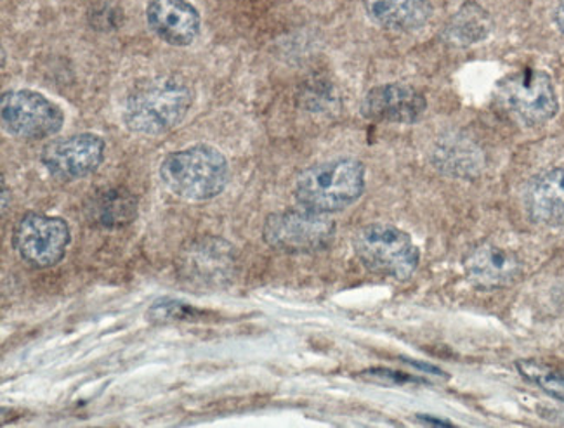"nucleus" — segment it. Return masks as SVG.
<instances>
[{
	"instance_id": "f257e3e1",
	"label": "nucleus",
	"mask_w": 564,
	"mask_h": 428,
	"mask_svg": "<svg viewBox=\"0 0 564 428\" xmlns=\"http://www.w3.org/2000/svg\"><path fill=\"white\" fill-rule=\"evenodd\" d=\"M160 180L165 188L186 201H209L228 188L226 156L209 144H193L172 152L160 164Z\"/></svg>"
},
{
	"instance_id": "f03ea898",
	"label": "nucleus",
	"mask_w": 564,
	"mask_h": 428,
	"mask_svg": "<svg viewBox=\"0 0 564 428\" xmlns=\"http://www.w3.org/2000/svg\"><path fill=\"white\" fill-rule=\"evenodd\" d=\"M365 191V165L360 160L337 158L311 165L295 180L299 207L311 212H343L360 200Z\"/></svg>"
},
{
	"instance_id": "7ed1b4c3",
	"label": "nucleus",
	"mask_w": 564,
	"mask_h": 428,
	"mask_svg": "<svg viewBox=\"0 0 564 428\" xmlns=\"http://www.w3.org/2000/svg\"><path fill=\"white\" fill-rule=\"evenodd\" d=\"M193 105V90L180 78L162 77L135 87L123 105L122 119L129 131L162 135L180 125Z\"/></svg>"
},
{
	"instance_id": "20e7f679",
	"label": "nucleus",
	"mask_w": 564,
	"mask_h": 428,
	"mask_svg": "<svg viewBox=\"0 0 564 428\" xmlns=\"http://www.w3.org/2000/svg\"><path fill=\"white\" fill-rule=\"evenodd\" d=\"M352 249L368 271L394 279H409L421 262L412 238L391 224L365 226L352 238Z\"/></svg>"
},
{
	"instance_id": "39448f33",
	"label": "nucleus",
	"mask_w": 564,
	"mask_h": 428,
	"mask_svg": "<svg viewBox=\"0 0 564 428\" xmlns=\"http://www.w3.org/2000/svg\"><path fill=\"white\" fill-rule=\"evenodd\" d=\"M495 99L503 113L524 127L544 125L560 110L556 87L542 69H523L503 78Z\"/></svg>"
},
{
	"instance_id": "423d86ee",
	"label": "nucleus",
	"mask_w": 564,
	"mask_h": 428,
	"mask_svg": "<svg viewBox=\"0 0 564 428\" xmlns=\"http://www.w3.org/2000/svg\"><path fill=\"white\" fill-rule=\"evenodd\" d=\"M336 224L324 213L285 210L271 213L262 226V240L283 253H315L330 246Z\"/></svg>"
},
{
	"instance_id": "0eeeda50",
	"label": "nucleus",
	"mask_w": 564,
	"mask_h": 428,
	"mask_svg": "<svg viewBox=\"0 0 564 428\" xmlns=\"http://www.w3.org/2000/svg\"><path fill=\"white\" fill-rule=\"evenodd\" d=\"M70 241L68 222L47 213H25L13 229V246L18 257L33 270H50L59 264Z\"/></svg>"
},
{
	"instance_id": "6e6552de",
	"label": "nucleus",
	"mask_w": 564,
	"mask_h": 428,
	"mask_svg": "<svg viewBox=\"0 0 564 428\" xmlns=\"http://www.w3.org/2000/svg\"><path fill=\"white\" fill-rule=\"evenodd\" d=\"M0 120L8 134L41 141L62 131L65 113L56 102L29 89L8 90L0 99Z\"/></svg>"
},
{
	"instance_id": "1a4fd4ad",
	"label": "nucleus",
	"mask_w": 564,
	"mask_h": 428,
	"mask_svg": "<svg viewBox=\"0 0 564 428\" xmlns=\"http://www.w3.org/2000/svg\"><path fill=\"white\" fill-rule=\"evenodd\" d=\"M181 279L198 288H221L234 279L237 252L219 237H200L188 241L177 257Z\"/></svg>"
},
{
	"instance_id": "9d476101",
	"label": "nucleus",
	"mask_w": 564,
	"mask_h": 428,
	"mask_svg": "<svg viewBox=\"0 0 564 428\" xmlns=\"http://www.w3.org/2000/svg\"><path fill=\"white\" fill-rule=\"evenodd\" d=\"M107 155V143L93 132L56 139L42 150L41 162L54 179L63 183L84 179L98 172Z\"/></svg>"
},
{
	"instance_id": "9b49d317",
	"label": "nucleus",
	"mask_w": 564,
	"mask_h": 428,
	"mask_svg": "<svg viewBox=\"0 0 564 428\" xmlns=\"http://www.w3.org/2000/svg\"><path fill=\"white\" fill-rule=\"evenodd\" d=\"M360 110L365 119L372 122L410 125L424 117L427 101L415 87L406 84H384L368 90Z\"/></svg>"
},
{
	"instance_id": "f8f14e48",
	"label": "nucleus",
	"mask_w": 564,
	"mask_h": 428,
	"mask_svg": "<svg viewBox=\"0 0 564 428\" xmlns=\"http://www.w3.org/2000/svg\"><path fill=\"white\" fill-rule=\"evenodd\" d=\"M148 26L172 47H188L200 35V14L188 0H150Z\"/></svg>"
},
{
	"instance_id": "ddd939ff",
	"label": "nucleus",
	"mask_w": 564,
	"mask_h": 428,
	"mask_svg": "<svg viewBox=\"0 0 564 428\" xmlns=\"http://www.w3.org/2000/svg\"><path fill=\"white\" fill-rule=\"evenodd\" d=\"M464 270L475 285L494 290L512 285L523 273V265L511 250L494 243H481L467 253Z\"/></svg>"
},
{
	"instance_id": "4468645a",
	"label": "nucleus",
	"mask_w": 564,
	"mask_h": 428,
	"mask_svg": "<svg viewBox=\"0 0 564 428\" xmlns=\"http://www.w3.org/2000/svg\"><path fill=\"white\" fill-rule=\"evenodd\" d=\"M524 207L533 222L564 228V168L542 172L528 183Z\"/></svg>"
},
{
	"instance_id": "2eb2a0df",
	"label": "nucleus",
	"mask_w": 564,
	"mask_h": 428,
	"mask_svg": "<svg viewBox=\"0 0 564 428\" xmlns=\"http://www.w3.org/2000/svg\"><path fill=\"white\" fill-rule=\"evenodd\" d=\"M368 18L394 32H412L421 29L433 14L430 0H364Z\"/></svg>"
},
{
	"instance_id": "dca6fc26",
	"label": "nucleus",
	"mask_w": 564,
	"mask_h": 428,
	"mask_svg": "<svg viewBox=\"0 0 564 428\" xmlns=\"http://www.w3.org/2000/svg\"><path fill=\"white\" fill-rule=\"evenodd\" d=\"M90 224L102 229H120L134 222L138 201L126 188H107L90 196L86 205Z\"/></svg>"
},
{
	"instance_id": "f3484780",
	"label": "nucleus",
	"mask_w": 564,
	"mask_h": 428,
	"mask_svg": "<svg viewBox=\"0 0 564 428\" xmlns=\"http://www.w3.org/2000/svg\"><path fill=\"white\" fill-rule=\"evenodd\" d=\"M491 29L488 11L476 2H466L446 26L445 39L454 45L478 44L490 35Z\"/></svg>"
},
{
	"instance_id": "a211bd4d",
	"label": "nucleus",
	"mask_w": 564,
	"mask_h": 428,
	"mask_svg": "<svg viewBox=\"0 0 564 428\" xmlns=\"http://www.w3.org/2000/svg\"><path fill=\"white\" fill-rule=\"evenodd\" d=\"M434 162L440 171L455 177H473L481 167V158L475 144L466 139L446 138L434 150Z\"/></svg>"
},
{
	"instance_id": "6ab92c4d",
	"label": "nucleus",
	"mask_w": 564,
	"mask_h": 428,
	"mask_svg": "<svg viewBox=\"0 0 564 428\" xmlns=\"http://www.w3.org/2000/svg\"><path fill=\"white\" fill-rule=\"evenodd\" d=\"M516 367L530 384L564 403V366L544 360H520Z\"/></svg>"
},
{
	"instance_id": "aec40b11",
	"label": "nucleus",
	"mask_w": 564,
	"mask_h": 428,
	"mask_svg": "<svg viewBox=\"0 0 564 428\" xmlns=\"http://www.w3.org/2000/svg\"><path fill=\"white\" fill-rule=\"evenodd\" d=\"M147 318L150 322L165 325L174 321H197L205 318V312L174 298H160L159 303L148 309Z\"/></svg>"
},
{
	"instance_id": "412c9836",
	"label": "nucleus",
	"mask_w": 564,
	"mask_h": 428,
	"mask_svg": "<svg viewBox=\"0 0 564 428\" xmlns=\"http://www.w3.org/2000/svg\"><path fill=\"white\" fill-rule=\"evenodd\" d=\"M554 21L560 32L564 33V0H557L556 8H554Z\"/></svg>"
},
{
	"instance_id": "4be33fe9",
	"label": "nucleus",
	"mask_w": 564,
	"mask_h": 428,
	"mask_svg": "<svg viewBox=\"0 0 564 428\" xmlns=\"http://www.w3.org/2000/svg\"><path fill=\"white\" fill-rule=\"evenodd\" d=\"M419 420L424 421L425 425H436V427H454V424L446 420H436L433 416L430 415H419Z\"/></svg>"
},
{
	"instance_id": "5701e85b",
	"label": "nucleus",
	"mask_w": 564,
	"mask_h": 428,
	"mask_svg": "<svg viewBox=\"0 0 564 428\" xmlns=\"http://www.w3.org/2000/svg\"><path fill=\"white\" fill-rule=\"evenodd\" d=\"M8 183H6L4 177H2V212H6V210H8Z\"/></svg>"
}]
</instances>
